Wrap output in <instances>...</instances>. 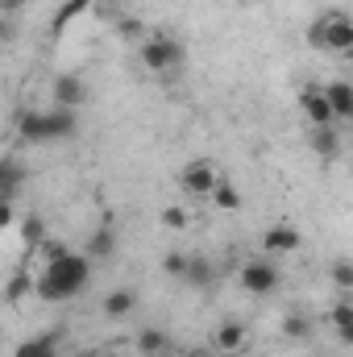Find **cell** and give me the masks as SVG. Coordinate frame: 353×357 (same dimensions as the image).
Returning a JSON list of instances; mask_svg holds the SVG:
<instances>
[{"instance_id":"obj_1","label":"cell","mask_w":353,"mask_h":357,"mask_svg":"<svg viewBox=\"0 0 353 357\" xmlns=\"http://www.w3.org/2000/svg\"><path fill=\"white\" fill-rule=\"evenodd\" d=\"M88 282H91V258L67 250V254H59V258L46 262V270L33 278V291L46 303H63V299H75Z\"/></svg>"},{"instance_id":"obj_2","label":"cell","mask_w":353,"mask_h":357,"mask_svg":"<svg viewBox=\"0 0 353 357\" xmlns=\"http://www.w3.org/2000/svg\"><path fill=\"white\" fill-rule=\"evenodd\" d=\"M179 63H183V46H179L175 38L154 33V38H146V42H142V67H146V71L167 75V71H175Z\"/></svg>"},{"instance_id":"obj_3","label":"cell","mask_w":353,"mask_h":357,"mask_svg":"<svg viewBox=\"0 0 353 357\" xmlns=\"http://www.w3.org/2000/svg\"><path fill=\"white\" fill-rule=\"evenodd\" d=\"M278 266L274 262H266V258H258V262H246L241 266V291H250V295H270V291H278Z\"/></svg>"},{"instance_id":"obj_4","label":"cell","mask_w":353,"mask_h":357,"mask_svg":"<svg viewBox=\"0 0 353 357\" xmlns=\"http://www.w3.org/2000/svg\"><path fill=\"white\" fill-rule=\"evenodd\" d=\"M80 133V116L71 108H42V146L46 142H67Z\"/></svg>"},{"instance_id":"obj_5","label":"cell","mask_w":353,"mask_h":357,"mask_svg":"<svg viewBox=\"0 0 353 357\" xmlns=\"http://www.w3.org/2000/svg\"><path fill=\"white\" fill-rule=\"evenodd\" d=\"M324 50H333V54L353 50V25L345 13H324Z\"/></svg>"},{"instance_id":"obj_6","label":"cell","mask_w":353,"mask_h":357,"mask_svg":"<svg viewBox=\"0 0 353 357\" xmlns=\"http://www.w3.org/2000/svg\"><path fill=\"white\" fill-rule=\"evenodd\" d=\"M216 178H220V171H216L212 162H191V167H183L179 187H183L187 195H208V191L216 187Z\"/></svg>"},{"instance_id":"obj_7","label":"cell","mask_w":353,"mask_h":357,"mask_svg":"<svg viewBox=\"0 0 353 357\" xmlns=\"http://www.w3.org/2000/svg\"><path fill=\"white\" fill-rule=\"evenodd\" d=\"M88 104V84L80 75H59L54 79V108H84Z\"/></svg>"},{"instance_id":"obj_8","label":"cell","mask_w":353,"mask_h":357,"mask_svg":"<svg viewBox=\"0 0 353 357\" xmlns=\"http://www.w3.org/2000/svg\"><path fill=\"white\" fill-rule=\"evenodd\" d=\"M299 245H303V237H299V229H291V225H274V229H266V237H262L266 254H295Z\"/></svg>"},{"instance_id":"obj_9","label":"cell","mask_w":353,"mask_h":357,"mask_svg":"<svg viewBox=\"0 0 353 357\" xmlns=\"http://www.w3.org/2000/svg\"><path fill=\"white\" fill-rule=\"evenodd\" d=\"M117 245H121L117 229H112V225H100V229H91V233H88V254H84V258H91V262L112 258V254H117Z\"/></svg>"},{"instance_id":"obj_10","label":"cell","mask_w":353,"mask_h":357,"mask_svg":"<svg viewBox=\"0 0 353 357\" xmlns=\"http://www.w3.org/2000/svg\"><path fill=\"white\" fill-rule=\"evenodd\" d=\"M25 178H29V171L21 158H0V199H13L25 187Z\"/></svg>"},{"instance_id":"obj_11","label":"cell","mask_w":353,"mask_h":357,"mask_svg":"<svg viewBox=\"0 0 353 357\" xmlns=\"http://www.w3.org/2000/svg\"><path fill=\"white\" fill-rule=\"evenodd\" d=\"M133 307H137V295L129 287H117V291L104 295V320H129Z\"/></svg>"},{"instance_id":"obj_12","label":"cell","mask_w":353,"mask_h":357,"mask_svg":"<svg viewBox=\"0 0 353 357\" xmlns=\"http://www.w3.org/2000/svg\"><path fill=\"white\" fill-rule=\"evenodd\" d=\"M324 100H329V108H333V121H353V88L345 79L329 84V88H324Z\"/></svg>"},{"instance_id":"obj_13","label":"cell","mask_w":353,"mask_h":357,"mask_svg":"<svg viewBox=\"0 0 353 357\" xmlns=\"http://www.w3.org/2000/svg\"><path fill=\"white\" fill-rule=\"evenodd\" d=\"M212 349L216 354H241L246 349V324H220L216 333H212Z\"/></svg>"},{"instance_id":"obj_14","label":"cell","mask_w":353,"mask_h":357,"mask_svg":"<svg viewBox=\"0 0 353 357\" xmlns=\"http://www.w3.org/2000/svg\"><path fill=\"white\" fill-rule=\"evenodd\" d=\"M216 278V266L208 262V258H200V254H187V262H183V274H179V282H187V287H208Z\"/></svg>"},{"instance_id":"obj_15","label":"cell","mask_w":353,"mask_h":357,"mask_svg":"<svg viewBox=\"0 0 353 357\" xmlns=\"http://www.w3.org/2000/svg\"><path fill=\"white\" fill-rule=\"evenodd\" d=\"M303 112H308L312 129H320V125H337V121H333V108H329V100H324V91L320 88L303 91Z\"/></svg>"},{"instance_id":"obj_16","label":"cell","mask_w":353,"mask_h":357,"mask_svg":"<svg viewBox=\"0 0 353 357\" xmlns=\"http://www.w3.org/2000/svg\"><path fill=\"white\" fill-rule=\"evenodd\" d=\"M171 354V337L163 328H142L137 333V357H167Z\"/></svg>"},{"instance_id":"obj_17","label":"cell","mask_w":353,"mask_h":357,"mask_svg":"<svg viewBox=\"0 0 353 357\" xmlns=\"http://www.w3.org/2000/svg\"><path fill=\"white\" fill-rule=\"evenodd\" d=\"M312 150H316L320 158H337V154H341V133H337V125L312 129Z\"/></svg>"},{"instance_id":"obj_18","label":"cell","mask_w":353,"mask_h":357,"mask_svg":"<svg viewBox=\"0 0 353 357\" xmlns=\"http://www.w3.org/2000/svg\"><path fill=\"white\" fill-rule=\"evenodd\" d=\"M13 357H59V337L54 333H42V337H29L25 345H17Z\"/></svg>"},{"instance_id":"obj_19","label":"cell","mask_w":353,"mask_h":357,"mask_svg":"<svg viewBox=\"0 0 353 357\" xmlns=\"http://www.w3.org/2000/svg\"><path fill=\"white\" fill-rule=\"evenodd\" d=\"M208 195L216 199V208H220V212H237V208H241V195H237V187H233L225 175L216 178V187H212Z\"/></svg>"},{"instance_id":"obj_20","label":"cell","mask_w":353,"mask_h":357,"mask_svg":"<svg viewBox=\"0 0 353 357\" xmlns=\"http://www.w3.org/2000/svg\"><path fill=\"white\" fill-rule=\"evenodd\" d=\"M333 324H337V337L341 341H353V303L350 299H337L333 303Z\"/></svg>"},{"instance_id":"obj_21","label":"cell","mask_w":353,"mask_h":357,"mask_svg":"<svg viewBox=\"0 0 353 357\" xmlns=\"http://www.w3.org/2000/svg\"><path fill=\"white\" fill-rule=\"evenodd\" d=\"M21 241H25V245H42V241H46V229H42L38 216H21Z\"/></svg>"},{"instance_id":"obj_22","label":"cell","mask_w":353,"mask_h":357,"mask_svg":"<svg viewBox=\"0 0 353 357\" xmlns=\"http://www.w3.org/2000/svg\"><path fill=\"white\" fill-rule=\"evenodd\" d=\"M283 333H287L291 341H303V337H308V320H303L299 312H287V320H283Z\"/></svg>"},{"instance_id":"obj_23","label":"cell","mask_w":353,"mask_h":357,"mask_svg":"<svg viewBox=\"0 0 353 357\" xmlns=\"http://www.w3.org/2000/svg\"><path fill=\"white\" fill-rule=\"evenodd\" d=\"M29 291H33V278H29V274H13V282H8V291H4V295L17 303V299H25Z\"/></svg>"},{"instance_id":"obj_24","label":"cell","mask_w":353,"mask_h":357,"mask_svg":"<svg viewBox=\"0 0 353 357\" xmlns=\"http://www.w3.org/2000/svg\"><path fill=\"white\" fill-rule=\"evenodd\" d=\"M88 4H91V0H67V4H63V13L54 17V29H63L67 21H75V17H80V13H84Z\"/></svg>"},{"instance_id":"obj_25","label":"cell","mask_w":353,"mask_h":357,"mask_svg":"<svg viewBox=\"0 0 353 357\" xmlns=\"http://www.w3.org/2000/svg\"><path fill=\"white\" fill-rule=\"evenodd\" d=\"M187 220H191V216H187L183 208H175V204L163 212V225H167V229H175V233H183V229H187Z\"/></svg>"},{"instance_id":"obj_26","label":"cell","mask_w":353,"mask_h":357,"mask_svg":"<svg viewBox=\"0 0 353 357\" xmlns=\"http://www.w3.org/2000/svg\"><path fill=\"white\" fill-rule=\"evenodd\" d=\"M308 46H312V50H324V17H316V21L308 25Z\"/></svg>"},{"instance_id":"obj_27","label":"cell","mask_w":353,"mask_h":357,"mask_svg":"<svg viewBox=\"0 0 353 357\" xmlns=\"http://www.w3.org/2000/svg\"><path fill=\"white\" fill-rule=\"evenodd\" d=\"M333 282H337L341 291H350L353 287V266L350 262H337V266H333Z\"/></svg>"},{"instance_id":"obj_28","label":"cell","mask_w":353,"mask_h":357,"mask_svg":"<svg viewBox=\"0 0 353 357\" xmlns=\"http://www.w3.org/2000/svg\"><path fill=\"white\" fill-rule=\"evenodd\" d=\"M183 262H187V254H167V258H163V270H167V274H171V278H179V274H183Z\"/></svg>"},{"instance_id":"obj_29","label":"cell","mask_w":353,"mask_h":357,"mask_svg":"<svg viewBox=\"0 0 353 357\" xmlns=\"http://www.w3.org/2000/svg\"><path fill=\"white\" fill-rule=\"evenodd\" d=\"M8 225H17V208H13V199H0V229H8Z\"/></svg>"},{"instance_id":"obj_30","label":"cell","mask_w":353,"mask_h":357,"mask_svg":"<svg viewBox=\"0 0 353 357\" xmlns=\"http://www.w3.org/2000/svg\"><path fill=\"white\" fill-rule=\"evenodd\" d=\"M0 4H4V8H13V4H17V0H0Z\"/></svg>"},{"instance_id":"obj_31","label":"cell","mask_w":353,"mask_h":357,"mask_svg":"<svg viewBox=\"0 0 353 357\" xmlns=\"http://www.w3.org/2000/svg\"><path fill=\"white\" fill-rule=\"evenodd\" d=\"M112 357H121V354H112Z\"/></svg>"}]
</instances>
